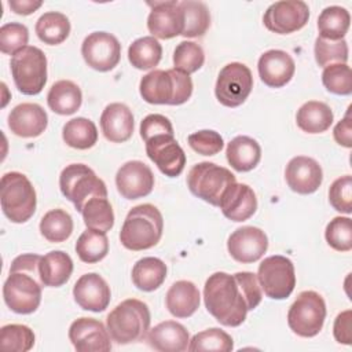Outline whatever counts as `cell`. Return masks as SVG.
Segmentation results:
<instances>
[{"label": "cell", "mask_w": 352, "mask_h": 352, "mask_svg": "<svg viewBox=\"0 0 352 352\" xmlns=\"http://www.w3.org/2000/svg\"><path fill=\"white\" fill-rule=\"evenodd\" d=\"M263 298L257 275L249 271L230 275L212 274L204 286V301L208 312L223 326L236 327L246 319Z\"/></svg>", "instance_id": "obj_1"}, {"label": "cell", "mask_w": 352, "mask_h": 352, "mask_svg": "<svg viewBox=\"0 0 352 352\" xmlns=\"http://www.w3.org/2000/svg\"><path fill=\"white\" fill-rule=\"evenodd\" d=\"M40 260V254L25 253L15 257L11 263L10 275L3 285V298L15 314H33L41 302V289L44 285L38 272Z\"/></svg>", "instance_id": "obj_2"}, {"label": "cell", "mask_w": 352, "mask_h": 352, "mask_svg": "<svg viewBox=\"0 0 352 352\" xmlns=\"http://www.w3.org/2000/svg\"><path fill=\"white\" fill-rule=\"evenodd\" d=\"M139 92L147 103L179 106L190 99L192 80L177 69L151 70L142 77Z\"/></svg>", "instance_id": "obj_3"}, {"label": "cell", "mask_w": 352, "mask_h": 352, "mask_svg": "<svg viewBox=\"0 0 352 352\" xmlns=\"http://www.w3.org/2000/svg\"><path fill=\"white\" fill-rule=\"evenodd\" d=\"M162 230L164 219L158 208L142 204L128 212L120 231V241L128 250H146L160 242Z\"/></svg>", "instance_id": "obj_4"}, {"label": "cell", "mask_w": 352, "mask_h": 352, "mask_svg": "<svg viewBox=\"0 0 352 352\" xmlns=\"http://www.w3.org/2000/svg\"><path fill=\"white\" fill-rule=\"evenodd\" d=\"M150 322L147 304L136 298L124 300L106 318L111 340L121 345L143 341L150 330Z\"/></svg>", "instance_id": "obj_5"}, {"label": "cell", "mask_w": 352, "mask_h": 352, "mask_svg": "<svg viewBox=\"0 0 352 352\" xmlns=\"http://www.w3.org/2000/svg\"><path fill=\"white\" fill-rule=\"evenodd\" d=\"M0 202L1 210L10 221L25 223L36 212V190L23 173L8 172L1 177Z\"/></svg>", "instance_id": "obj_6"}, {"label": "cell", "mask_w": 352, "mask_h": 352, "mask_svg": "<svg viewBox=\"0 0 352 352\" xmlns=\"http://www.w3.org/2000/svg\"><path fill=\"white\" fill-rule=\"evenodd\" d=\"M235 182L236 179L231 170L208 161L195 164L187 176L190 191L213 206L220 205L224 192Z\"/></svg>", "instance_id": "obj_7"}, {"label": "cell", "mask_w": 352, "mask_h": 352, "mask_svg": "<svg viewBox=\"0 0 352 352\" xmlns=\"http://www.w3.org/2000/svg\"><path fill=\"white\" fill-rule=\"evenodd\" d=\"M11 74L15 87L23 95H37L47 82V58L45 54L34 47L26 45L12 55Z\"/></svg>", "instance_id": "obj_8"}, {"label": "cell", "mask_w": 352, "mask_h": 352, "mask_svg": "<svg viewBox=\"0 0 352 352\" xmlns=\"http://www.w3.org/2000/svg\"><path fill=\"white\" fill-rule=\"evenodd\" d=\"M59 187L62 194L73 202L77 212L92 197H106L107 187L102 179L85 164H70L60 172Z\"/></svg>", "instance_id": "obj_9"}, {"label": "cell", "mask_w": 352, "mask_h": 352, "mask_svg": "<svg viewBox=\"0 0 352 352\" xmlns=\"http://www.w3.org/2000/svg\"><path fill=\"white\" fill-rule=\"evenodd\" d=\"M326 304L323 297L314 292H301L287 312V324L300 337H315L323 327Z\"/></svg>", "instance_id": "obj_10"}, {"label": "cell", "mask_w": 352, "mask_h": 352, "mask_svg": "<svg viewBox=\"0 0 352 352\" xmlns=\"http://www.w3.org/2000/svg\"><path fill=\"white\" fill-rule=\"evenodd\" d=\"M257 280L267 297L287 298L296 286L294 265L289 257L280 254L265 257L258 265Z\"/></svg>", "instance_id": "obj_11"}, {"label": "cell", "mask_w": 352, "mask_h": 352, "mask_svg": "<svg viewBox=\"0 0 352 352\" xmlns=\"http://www.w3.org/2000/svg\"><path fill=\"white\" fill-rule=\"evenodd\" d=\"M253 88V76L250 69L239 62L226 65L216 80L214 94L217 100L226 107L241 106Z\"/></svg>", "instance_id": "obj_12"}, {"label": "cell", "mask_w": 352, "mask_h": 352, "mask_svg": "<svg viewBox=\"0 0 352 352\" xmlns=\"http://www.w3.org/2000/svg\"><path fill=\"white\" fill-rule=\"evenodd\" d=\"M81 55L89 67L98 72H109L121 59V44L111 33L94 32L84 38Z\"/></svg>", "instance_id": "obj_13"}, {"label": "cell", "mask_w": 352, "mask_h": 352, "mask_svg": "<svg viewBox=\"0 0 352 352\" xmlns=\"http://www.w3.org/2000/svg\"><path fill=\"white\" fill-rule=\"evenodd\" d=\"M309 19V7L301 0L272 3L264 12V26L278 34H289L300 30Z\"/></svg>", "instance_id": "obj_14"}, {"label": "cell", "mask_w": 352, "mask_h": 352, "mask_svg": "<svg viewBox=\"0 0 352 352\" xmlns=\"http://www.w3.org/2000/svg\"><path fill=\"white\" fill-rule=\"evenodd\" d=\"M144 143L147 157L165 176L176 177L183 172L186 154L175 139V135H157Z\"/></svg>", "instance_id": "obj_15"}, {"label": "cell", "mask_w": 352, "mask_h": 352, "mask_svg": "<svg viewBox=\"0 0 352 352\" xmlns=\"http://www.w3.org/2000/svg\"><path fill=\"white\" fill-rule=\"evenodd\" d=\"M227 249L235 261L242 264L254 263L267 252L268 238L258 227H239L228 236Z\"/></svg>", "instance_id": "obj_16"}, {"label": "cell", "mask_w": 352, "mask_h": 352, "mask_svg": "<svg viewBox=\"0 0 352 352\" xmlns=\"http://www.w3.org/2000/svg\"><path fill=\"white\" fill-rule=\"evenodd\" d=\"M151 11L147 18V29L155 38H173L182 36L184 29L183 12L177 0L147 3Z\"/></svg>", "instance_id": "obj_17"}, {"label": "cell", "mask_w": 352, "mask_h": 352, "mask_svg": "<svg viewBox=\"0 0 352 352\" xmlns=\"http://www.w3.org/2000/svg\"><path fill=\"white\" fill-rule=\"evenodd\" d=\"M110 338L104 324L94 318H78L69 327V340L78 352H107Z\"/></svg>", "instance_id": "obj_18"}, {"label": "cell", "mask_w": 352, "mask_h": 352, "mask_svg": "<svg viewBox=\"0 0 352 352\" xmlns=\"http://www.w3.org/2000/svg\"><path fill=\"white\" fill-rule=\"evenodd\" d=\"M116 186L125 199L148 195L154 187V175L148 165L133 160L121 165L116 175Z\"/></svg>", "instance_id": "obj_19"}, {"label": "cell", "mask_w": 352, "mask_h": 352, "mask_svg": "<svg viewBox=\"0 0 352 352\" xmlns=\"http://www.w3.org/2000/svg\"><path fill=\"white\" fill-rule=\"evenodd\" d=\"M286 183L297 194H312L315 192L322 182L323 172L319 162L311 157L297 155L293 157L285 169Z\"/></svg>", "instance_id": "obj_20"}, {"label": "cell", "mask_w": 352, "mask_h": 352, "mask_svg": "<svg viewBox=\"0 0 352 352\" xmlns=\"http://www.w3.org/2000/svg\"><path fill=\"white\" fill-rule=\"evenodd\" d=\"M74 301L85 311L103 312L110 304V286L95 272L81 275L73 287Z\"/></svg>", "instance_id": "obj_21"}, {"label": "cell", "mask_w": 352, "mask_h": 352, "mask_svg": "<svg viewBox=\"0 0 352 352\" xmlns=\"http://www.w3.org/2000/svg\"><path fill=\"white\" fill-rule=\"evenodd\" d=\"M257 70L261 81L267 87L282 88L293 78L296 63L286 51L268 50L260 56Z\"/></svg>", "instance_id": "obj_22"}, {"label": "cell", "mask_w": 352, "mask_h": 352, "mask_svg": "<svg viewBox=\"0 0 352 352\" xmlns=\"http://www.w3.org/2000/svg\"><path fill=\"white\" fill-rule=\"evenodd\" d=\"M48 125L45 110L37 103H21L8 114V128L19 138H37Z\"/></svg>", "instance_id": "obj_23"}, {"label": "cell", "mask_w": 352, "mask_h": 352, "mask_svg": "<svg viewBox=\"0 0 352 352\" xmlns=\"http://www.w3.org/2000/svg\"><path fill=\"white\" fill-rule=\"evenodd\" d=\"M219 208L228 220L239 223L250 219L256 213L257 198L252 187L235 182L224 192Z\"/></svg>", "instance_id": "obj_24"}, {"label": "cell", "mask_w": 352, "mask_h": 352, "mask_svg": "<svg viewBox=\"0 0 352 352\" xmlns=\"http://www.w3.org/2000/svg\"><path fill=\"white\" fill-rule=\"evenodd\" d=\"M133 114L124 103H110L100 116V128L104 138L113 143H124L133 133Z\"/></svg>", "instance_id": "obj_25"}, {"label": "cell", "mask_w": 352, "mask_h": 352, "mask_svg": "<svg viewBox=\"0 0 352 352\" xmlns=\"http://www.w3.org/2000/svg\"><path fill=\"white\" fill-rule=\"evenodd\" d=\"M147 344L160 352H183L188 349L190 334L187 329L175 320H165L147 333Z\"/></svg>", "instance_id": "obj_26"}, {"label": "cell", "mask_w": 352, "mask_h": 352, "mask_svg": "<svg viewBox=\"0 0 352 352\" xmlns=\"http://www.w3.org/2000/svg\"><path fill=\"white\" fill-rule=\"evenodd\" d=\"M201 294L198 287L190 280H177L166 292L165 304L168 311L176 318H188L199 307Z\"/></svg>", "instance_id": "obj_27"}, {"label": "cell", "mask_w": 352, "mask_h": 352, "mask_svg": "<svg viewBox=\"0 0 352 352\" xmlns=\"http://www.w3.org/2000/svg\"><path fill=\"white\" fill-rule=\"evenodd\" d=\"M228 164L236 172H249L254 169L261 160V147L250 136H235L226 150Z\"/></svg>", "instance_id": "obj_28"}, {"label": "cell", "mask_w": 352, "mask_h": 352, "mask_svg": "<svg viewBox=\"0 0 352 352\" xmlns=\"http://www.w3.org/2000/svg\"><path fill=\"white\" fill-rule=\"evenodd\" d=\"M38 272L44 286L59 287L70 279L73 272V260L62 250H52L41 256Z\"/></svg>", "instance_id": "obj_29"}, {"label": "cell", "mask_w": 352, "mask_h": 352, "mask_svg": "<svg viewBox=\"0 0 352 352\" xmlns=\"http://www.w3.org/2000/svg\"><path fill=\"white\" fill-rule=\"evenodd\" d=\"M82 102L80 87L70 80H59L54 82L47 95L48 107L59 116L74 114Z\"/></svg>", "instance_id": "obj_30"}, {"label": "cell", "mask_w": 352, "mask_h": 352, "mask_svg": "<svg viewBox=\"0 0 352 352\" xmlns=\"http://www.w3.org/2000/svg\"><path fill=\"white\" fill-rule=\"evenodd\" d=\"M334 120V114L329 104L319 100L305 102L296 114L298 128L307 133L326 132Z\"/></svg>", "instance_id": "obj_31"}, {"label": "cell", "mask_w": 352, "mask_h": 352, "mask_svg": "<svg viewBox=\"0 0 352 352\" xmlns=\"http://www.w3.org/2000/svg\"><path fill=\"white\" fill-rule=\"evenodd\" d=\"M166 278V264L158 257H143L132 268V282L143 292L157 290Z\"/></svg>", "instance_id": "obj_32"}, {"label": "cell", "mask_w": 352, "mask_h": 352, "mask_svg": "<svg viewBox=\"0 0 352 352\" xmlns=\"http://www.w3.org/2000/svg\"><path fill=\"white\" fill-rule=\"evenodd\" d=\"M34 29L37 37L43 43L48 45H58L69 37L70 22L65 14L58 11H48L37 19Z\"/></svg>", "instance_id": "obj_33"}, {"label": "cell", "mask_w": 352, "mask_h": 352, "mask_svg": "<svg viewBox=\"0 0 352 352\" xmlns=\"http://www.w3.org/2000/svg\"><path fill=\"white\" fill-rule=\"evenodd\" d=\"M63 142L73 148L87 150L98 142V129L94 121L85 117L69 120L62 129Z\"/></svg>", "instance_id": "obj_34"}, {"label": "cell", "mask_w": 352, "mask_h": 352, "mask_svg": "<svg viewBox=\"0 0 352 352\" xmlns=\"http://www.w3.org/2000/svg\"><path fill=\"white\" fill-rule=\"evenodd\" d=\"M351 15L346 8L340 6L326 7L318 18L319 37L327 40H341L348 33Z\"/></svg>", "instance_id": "obj_35"}, {"label": "cell", "mask_w": 352, "mask_h": 352, "mask_svg": "<svg viewBox=\"0 0 352 352\" xmlns=\"http://www.w3.org/2000/svg\"><path fill=\"white\" fill-rule=\"evenodd\" d=\"M162 58V47L153 36L136 38L128 48V59L131 65L139 70L154 69Z\"/></svg>", "instance_id": "obj_36"}, {"label": "cell", "mask_w": 352, "mask_h": 352, "mask_svg": "<svg viewBox=\"0 0 352 352\" xmlns=\"http://www.w3.org/2000/svg\"><path fill=\"white\" fill-rule=\"evenodd\" d=\"M80 213L89 230L106 234L114 226V212L106 197H92L85 202Z\"/></svg>", "instance_id": "obj_37"}, {"label": "cell", "mask_w": 352, "mask_h": 352, "mask_svg": "<svg viewBox=\"0 0 352 352\" xmlns=\"http://www.w3.org/2000/svg\"><path fill=\"white\" fill-rule=\"evenodd\" d=\"M182 12H183V22L184 29L182 36L184 37H201L206 33L210 25V14L205 3L194 1V0H184L179 1Z\"/></svg>", "instance_id": "obj_38"}, {"label": "cell", "mask_w": 352, "mask_h": 352, "mask_svg": "<svg viewBox=\"0 0 352 352\" xmlns=\"http://www.w3.org/2000/svg\"><path fill=\"white\" fill-rule=\"evenodd\" d=\"M40 232L48 242H63L73 232V219L63 209H51L40 220Z\"/></svg>", "instance_id": "obj_39"}, {"label": "cell", "mask_w": 352, "mask_h": 352, "mask_svg": "<svg viewBox=\"0 0 352 352\" xmlns=\"http://www.w3.org/2000/svg\"><path fill=\"white\" fill-rule=\"evenodd\" d=\"M78 258L87 264L103 260L109 253V239L104 232L87 228L76 242Z\"/></svg>", "instance_id": "obj_40"}, {"label": "cell", "mask_w": 352, "mask_h": 352, "mask_svg": "<svg viewBox=\"0 0 352 352\" xmlns=\"http://www.w3.org/2000/svg\"><path fill=\"white\" fill-rule=\"evenodd\" d=\"M34 345V333L25 324H6L0 329V348L7 352H26Z\"/></svg>", "instance_id": "obj_41"}, {"label": "cell", "mask_w": 352, "mask_h": 352, "mask_svg": "<svg viewBox=\"0 0 352 352\" xmlns=\"http://www.w3.org/2000/svg\"><path fill=\"white\" fill-rule=\"evenodd\" d=\"M234 349V341L228 333L221 329L212 327L197 333L188 344V351H217L230 352Z\"/></svg>", "instance_id": "obj_42"}, {"label": "cell", "mask_w": 352, "mask_h": 352, "mask_svg": "<svg viewBox=\"0 0 352 352\" xmlns=\"http://www.w3.org/2000/svg\"><path fill=\"white\" fill-rule=\"evenodd\" d=\"M205 62V54L199 44L194 41H182L176 45L173 51V65L175 69L192 74L202 67Z\"/></svg>", "instance_id": "obj_43"}, {"label": "cell", "mask_w": 352, "mask_h": 352, "mask_svg": "<svg viewBox=\"0 0 352 352\" xmlns=\"http://www.w3.org/2000/svg\"><path fill=\"white\" fill-rule=\"evenodd\" d=\"M315 59L320 67H326L334 63H346L348 60V43L341 40H327L318 36L315 40Z\"/></svg>", "instance_id": "obj_44"}, {"label": "cell", "mask_w": 352, "mask_h": 352, "mask_svg": "<svg viewBox=\"0 0 352 352\" xmlns=\"http://www.w3.org/2000/svg\"><path fill=\"white\" fill-rule=\"evenodd\" d=\"M322 82L324 88L336 95L352 94V70L346 63H334L323 69Z\"/></svg>", "instance_id": "obj_45"}, {"label": "cell", "mask_w": 352, "mask_h": 352, "mask_svg": "<svg viewBox=\"0 0 352 352\" xmlns=\"http://www.w3.org/2000/svg\"><path fill=\"white\" fill-rule=\"evenodd\" d=\"M324 236L327 243L337 252L352 249V223L349 217L337 216L326 226Z\"/></svg>", "instance_id": "obj_46"}, {"label": "cell", "mask_w": 352, "mask_h": 352, "mask_svg": "<svg viewBox=\"0 0 352 352\" xmlns=\"http://www.w3.org/2000/svg\"><path fill=\"white\" fill-rule=\"evenodd\" d=\"M29 30L19 22H8L0 28V51L7 55H15L26 47Z\"/></svg>", "instance_id": "obj_47"}, {"label": "cell", "mask_w": 352, "mask_h": 352, "mask_svg": "<svg viewBox=\"0 0 352 352\" xmlns=\"http://www.w3.org/2000/svg\"><path fill=\"white\" fill-rule=\"evenodd\" d=\"M330 205L341 213L352 212V177L351 175L341 176L333 182L329 188Z\"/></svg>", "instance_id": "obj_48"}, {"label": "cell", "mask_w": 352, "mask_h": 352, "mask_svg": "<svg viewBox=\"0 0 352 352\" xmlns=\"http://www.w3.org/2000/svg\"><path fill=\"white\" fill-rule=\"evenodd\" d=\"M187 142L190 147L201 155H214L224 147L221 135L212 129H202L188 135Z\"/></svg>", "instance_id": "obj_49"}, {"label": "cell", "mask_w": 352, "mask_h": 352, "mask_svg": "<svg viewBox=\"0 0 352 352\" xmlns=\"http://www.w3.org/2000/svg\"><path fill=\"white\" fill-rule=\"evenodd\" d=\"M175 135L173 126L168 117L162 114H148L140 122V138L147 142L148 139L157 136V135Z\"/></svg>", "instance_id": "obj_50"}, {"label": "cell", "mask_w": 352, "mask_h": 352, "mask_svg": "<svg viewBox=\"0 0 352 352\" xmlns=\"http://www.w3.org/2000/svg\"><path fill=\"white\" fill-rule=\"evenodd\" d=\"M333 334L337 342L351 345L352 342V311L346 309L337 315L333 326Z\"/></svg>", "instance_id": "obj_51"}, {"label": "cell", "mask_w": 352, "mask_h": 352, "mask_svg": "<svg viewBox=\"0 0 352 352\" xmlns=\"http://www.w3.org/2000/svg\"><path fill=\"white\" fill-rule=\"evenodd\" d=\"M349 110H351V106L348 107L345 117L340 122H337V125L334 126V131H333L334 140L340 146L346 147V148L352 147V118H351Z\"/></svg>", "instance_id": "obj_52"}, {"label": "cell", "mask_w": 352, "mask_h": 352, "mask_svg": "<svg viewBox=\"0 0 352 352\" xmlns=\"http://www.w3.org/2000/svg\"><path fill=\"white\" fill-rule=\"evenodd\" d=\"M8 6L11 11L18 15H30L43 6L41 0H10Z\"/></svg>", "instance_id": "obj_53"}]
</instances>
